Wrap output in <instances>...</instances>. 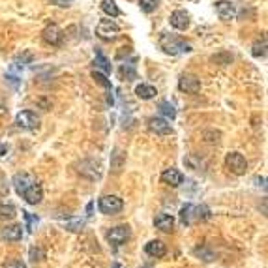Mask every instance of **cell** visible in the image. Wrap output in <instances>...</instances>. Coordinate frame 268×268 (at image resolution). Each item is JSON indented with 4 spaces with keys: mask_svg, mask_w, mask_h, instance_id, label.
Listing matches in <instances>:
<instances>
[{
    "mask_svg": "<svg viewBox=\"0 0 268 268\" xmlns=\"http://www.w3.org/2000/svg\"><path fill=\"white\" fill-rule=\"evenodd\" d=\"M159 45L161 49L167 53V55H180V53H189L191 51V45L188 42H184L182 38L174 36V34H169V32H161L159 36Z\"/></svg>",
    "mask_w": 268,
    "mask_h": 268,
    "instance_id": "6da1fadb",
    "label": "cell"
},
{
    "mask_svg": "<svg viewBox=\"0 0 268 268\" xmlns=\"http://www.w3.org/2000/svg\"><path fill=\"white\" fill-rule=\"evenodd\" d=\"M96 34H98L99 40H103V42H111L114 40L118 34H120V29H118V25L111 21V19H103V21H99L98 27H96Z\"/></svg>",
    "mask_w": 268,
    "mask_h": 268,
    "instance_id": "7a4b0ae2",
    "label": "cell"
},
{
    "mask_svg": "<svg viewBox=\"0 0 268 268\" xmlns=\"http://www.w3.org/2000/svg\"><path fill=\"white\" fill-rule=\"evenodd\" d=\"M225 163L227 167H229V171L233 174H236V176L244 174L246 169H248V161H246V158L240 154V152H229L225 158Z\"/></svg>",
    "mask_w": 268,
    "mask_h": 268,
    "instance_id": "3957f363",
    "label": "cell"
},
{
    "mask_svg": "<svg viewBox=\"0 0 268 268\" xmlns=\"http://www.w3.org/2000/svg\"><path fill=\"white\" fill-rule=\"evenodd\" d=\"M124 208V203L122 199L116 197V195H105V197L99 199V210L101 214H107V216H113Z\"/></svg>",
    "mask_w": 268,
    "mask_h": 268,
    "instance_id": "277c9868",
    "label": "cell"
},
{
    "mask_svg": "<svg viewBox=\"0 0 268 268\" xmlns=\"http://www.w3.org/2000/svg\"><path fill=\"white\" fill-rule=\"evenodd\" d=\"M131 236V231H129V227L127 225H118L111 229L109 233H107V240L113 244V246H122V244H126L127 240Z\"/></svg>",
    "mask_w": 268,
    "mask_h": 268,
    "instance_id": "5b68a950",
    "label": "cell"
},
{
    "mask_svg": "<svg viewBox=\"0 0 268 268\" xmlns=\"http://www.w3.org/2000/svg\"><path fill=\"white\" fill-rule=\"evenodd\" d=\"M15 122H17V126L21 127V129H27V131H32V129H36V127L40 126V118L36 116V113H32V111L19 113L17 118H15Z\"/></svg>",
    "mask_w": 268,
    "mask_h": 268,
    "instance_id": "8992f818",
    "label": "cell"
},
{
    "mask_svg": "<svg viewBox=\"0 0 268 268\" xmlns=\"http://www.w3.org/2000/svg\"><path fill=\"white\" fill-rule=\"evenodd\" d=\"M178 88L186 92V94H197L201 90V81H199L195 75H189V73H184L178 79Z\"/></svg>",
    "mask_w": 268,
    "mask_h": 268,
    "instance_id": "52a82bcc",
    "label": "cell"
},
{
    "mask_svg": "<svg viewBox=\"0 0 268 268\" xmlns=\"http://www.w3.org/2000/svg\"><path fill=\"white\" fill-rule=\"evenodd\" d=\"M21 195L27 199V203H30V205H38V203H42V199H43L42 186H40V184H38V180H36V182L30 184L29 188H27V189H25Z\"/></svg>",
    "mask_w": 268,
    "mask_h": 268,
    "instance_id": "ba28073f",
    "label": "cell"
},
{
    "mask_svg": "<svg viewBox=\"0 0 268 268\" xmlns=\"http://www.w3.org/2000/svg\"><path fill=\"white\" fill-rule=\"evenodd\" d=\"M169 23L173 29L176 30H186L189 27V15L186 14L184 10H176V12H173L169 17Z\"/></svg>",
    "mask_w": 268,
    "mask_h": 268,
    "instance_id": "9c48e42d",
    "label": "cell"
},
{
    "mask_svg": "<svg viewBox=\"0 0 268 268\" xmlns=\"http://www.w3.org/2000/svg\"><path fill=\"white\" fill-rule=\"evenodd\" d=\"M148 129L152 131V133H156V135H169L171 131V124L165 120V118H150L148 120Z\"/></svg>",
    "mask_w": 268,
    "mask_h": 268,
    "instance_id": "30bf717a",
    "label": "cell"
},
{
    "mask_svg": "<svg viewBox=\"0 0 268 268\" xmlns=\"http://www.w3.org/2000/svg\"><path fill=\"white\" fill-rule=\"evenodd\" d=\"M216 12L220 15V19H223V21H231V19H235V15H236V10H235L233 2H229V0H220V2H216Z\"/></svg>",
    "mask_w": 268,
    "mask_h": 268,
    "instance_id": "8fae6325",
    "label": "cell"
},
{
    "mask_svg": "<svg viewBox=\"0 0 268 268\" xmlns=\"http://www.w3.org/2000/svg\"><path fill=\"white\" fill-rule=\"evenodd\" d=\"M32 182H36V178H34L32 174H29V173H19V174H15L14 176V188L19 195H21Z\"/></svg>",
    "mask_w": 268,
    "mask_h": 268,
    "instance_id": "7c38bea8",
    "label": "cell"
},
{
    "mask_svg": "<svg viewBox=\"0 0 268 268\" xmlns=\"http://www.w3.org/2000/svg\"><path fill=\"white\" fill-rule=\"evenodd\" d=\"M43 42L49 43V45H60L62 42V32L58 29L57 25H49L47 29L43 30Z\"/></svg>",
    "mask_w": 268,
    "mask_h": 268,
    "instance_id": "4fadbf2b",
    "label": "cell"
},
{
    "mask_svg": "<svg viewBox=\"0 0 268 268\" xmlns=\"http://www.w3.org/2000/svg\"><path fill=\"white\" fill-rule=\"evenodd\" d=\"M161 180H163L165 184H169V186H173V188H178V186L184 182V176H182L180 171L165 169L163 173H161Z\"/></svg>",
    "mask_w": 268,
    "mask_h": 268,
    "instance_id": "5bb4252c",
    "label": "cell"
},
{
    "mask_svg": "<svg viewBox=\"0 0 268 268\" xmlns=\"http://www.w3.org/2000/svg\"><path fill=\"white\" fill-rule=\"evenodd\" d=\"M144 250H146V253L150 257H156V259H159V257H163L167 253V248H165V244L161 240H150Z\"/></svg>",
    "mask_w": 268,
    "mask_h": 268,
    "instance_id": "9a60e30c",
    "label": "cell"
},
{
    "mask_svg": "<svg viewBox=\"0 0 268 268\" xmlns=\"http://www.w3.org/2000/svg\"><path fill=\"white\" fill-rule=\"evenodd\" d=\"M180 220L184 225H191L193 221H197V206L193 205H184L180 210Z\"/></svg>",
    "mask_w": 268,
    "mask_h": 268,
    "instance_id": "2e32d148",
    "label": "cell"
},
{
    "mask_svg": "<svg viewBox=\"0 0 268 268\" xmlns=\"http://www.w3.org/2000/svg\"><path fill=\"white\" fill-rule=\"evenodd\" d=\"M154 225L158 227L159 231L171 233V231H173V227H174V218L169 216V214H159V216H156Z\"/></svg>",
    "mask_w": 268,
    "mask_h": 268,
    "instance_id": "e0dca14e",
    "label": "cell"
},
{
    "mask_svg": "<svg viewBox=\"0 0 268 268\" xmlns=\"http://www.w3.org/2000/svg\"><path fill=\"white\" fill-rule=\"evenodd\" d=\"M124 163H126V154H124L120 148H116L113 154H111V171H113L114 174L120 173Z\"/></svg>",
    "mask_w": 268,
    "mask_h": 268,
    "instance_id": "ac0fdd59",
    "label": "cell"
},
{
    "mask_svg": "<svg viewBox=\"0 0 268 268\" xmlns=\"http://www.w3.org/2000/svg\"><path fill=\"white\" fill-rule=\"evenodd\" d=\"M2 236L6 240H10V242H17L23 236V229H21V225H8L2 231Z\"/></svg>",
    "mask_w": 268,
    "mask_h": 268,
    "instance_id": "d6986e66",
    "label": "cell"
},
{
    "mask_svg": "<svg viewBox=\"0 0 268 268\" xmlns=\"http://www.w3.org/2000/svg\"><path fill=\"white\" fill-rule=\"evenodd\" d=\"M135 94H137V98L141 99H152L158 92H156V88L152 85H137L135 86Z\"/></svg>",
    "mask_w": 268,
    "mask_h": 268,
    "instance_id": "ffe728a7",
    "label": "cell"
},
{
    "mask_svg": "<svg viewBox=\"0 0 268 268\" xmlns=\"http://www.w3.org/2000/svg\"><path fill=\"white\" fill-rule=\"evenodd\" d=\"M101 10L109 17H118L120 15V10H118V6H116L114 0H101Z\"/></svg>",
    "mask_w": 268,
    "mask_h": 268,
    "instance_id": "44dd1931",
    "label": "cell"
},
{
    "mask_svg": "<svg viewBox=\"0 0 268 268\" xmlns=\"http://www.w3.org/2000/svg\"><path fill=\"white\" fill-rule=\"evenodd\" d=\"M92 79L98 83V85H101L103 88H107L109 92L113 90V85H111V81L107 79V73H101V71H98V70H94L92 71Z\"/></svg>",
    "mask_w": 268,
    "mask_h": 268,
    "instance_id": "7402d4cb",
    "label": "cell"
},
{
    "mask_svg": "<svg viewBox=\"0 0 268 268\" xmlns=\"http://www.w3.org/2000/svg\"><path fill=\"white\" fill-rule=\"evenodd\" d=\"M15 218V206L14 205H0V221H8Z\"/></svg>",
    "mask_w": 268,
    "mask_h": 268,
    "instance_id": "603a6c76",
    "label": "cell"
},
{
    "mask_svg": "<svg viewBox=\"0 0 268 268\" xmlns=\"http://www.w3.org/2000/svg\"><path fill=\"white\" fill-rule=\"evenodd\" d=\"M94 64H96V68H99L103 73H111V62L103 57L101 53H96V60H94Z\"/></svg>",
    "mask_w": 268,
    "mask_h": 268,
    "instance_id": "cb8c5ba5",
    "label": "cell"
},
{
    "mask_svg": "<svg viewBox=\"0 0 268 268\" xmlns=\"http://www.w3.org/2000/svg\"><path fill=\"white\" fill-rule=\"evenodd\" d=\"M252 55H253V57H267V38H263L261 42L253 43Z\"/></svg>",
    "mask_w": 268,
    "mask_h": 268,
    "instance_id": "d4e9b609",
    "label": "cell"
},
{
    "mask_svg": "<svg viewBox=\"0 0 268 268\" xmlns=\"http://www.w3.org/2000/svg\"><path fill=\"white\" fill-rule=\"evenodd\" d=\"M159 113L163 114V116H167V118H171V120H173V118L176 116V109H174V107L171 105L169 101H161V103H159Z\"/></svg>",
    "mask_w": 268,
    "mask_h": 268,
    "instance_id": "484cf974",
    "label": "cell"
},
{
    "mask_svg": "<svg viewBox=\"0 0 268 268\" xmlns=\"http://www.w3.org/2000/svg\"><path fill=\"white\" fill-rule=\"evenodd\" d=\"M139 8L144 14H152L158 8V0H139Z\"/></svg>",
    "mask_w": 268,
    "mask_h": 268,
    "instance_id": "4316f807",
    "label": "cell"
},
{
    "mask_svg": "<svg viewBox=\"0 0 268 268\" xmlns=\"http://www.w3.org/2000/svg\"><path fill=\"white\" fill-rule=\"evenodd\" d=\"M23 216H25V220H27V227H29V231H34L36 225H38V216H32L30 212H23Z\"/></svg>",
    "mask_w": 268,
    "mask_h": 268,
    "instance_id": "83f0119b",
    "label": "cell"
},
{
    "mask_svg": "<svg viewBox=\"0 0 268 268\" xmlns=\"http://www.w3.org/2000/svg\"><path fill=\"white\" fill-rule=\"evenodd\" d=\"M210 218V210H208V206L206 205H201L197 208V221L199 220H208Z\"/></svg>",
    "mask_w": 268,
    "mask_h": 268,
    "instance_id": "f1b7e54d",
    "label": "cell"
},
{
    "mask_svg": "<svg viewBox=\"0 0 268 268\" xmlns=\"http://www.w3.org/2000/svg\"><path fill=\"white\" fill-rule=\"evenodd\" d=\"M42 257H43V253H42V250H38V248H32L30 250V259L36 263V261H42Z\"/></svg>",
    "mask_w": 268,
    "mask_h": 268,
    "instance_id": "f546056e",
    "label": "cell"
},
{
    "mask_svg": "<svg viewBox=\"0 0 268 268\" xmlns=\"http://www.w3.org/2000/svg\"><path fill=\"white\" fill-rule=\"evenodd\" d=\"M4 268H27L25 267V263H21V261H10V263H6Z\"/></svg>",
    "mask_w": 268,
    "mask_h": 268,
    "instance_id": "4dcf8cb0",
    "label": "cell"
},
{
    "mask_svg": "<svg viewBox=\"0 0 268 268\" xmlns=\"http://www.w3.org/2000/svg\"><path fill=\"white\" fill-rule=\"evenodd\" d=\"M83 225H85V221H83V220H77V221L70 223V231H81Z\"/></svg>",
    "mask_w": 268,
    "mask_h": 268,
    "instance_id": "1f68e13d",
    "label": "cell"
},
{
    "mask_svg": "<svg viewBox=\"0 0 268 268\" xmlns=\"http://www.w3.org/2000/svg\"><path fill=\"white\" fill-rule=\"evenodd\" d=\"M223 58H225V60H223V64H229V62H231V57H229V55H223ZM212 60H214V62H218V60H221V57H214Z\"/></svg>",
    "mask_w": 268,
    "mask_h": 268,
    "instance_id": "d6a6232c",
    "label": "cell"
},
{
    "mask_svg": "<svg viewBox=\"0 0 268 268\" xmlns=\"http://www.w3.org/2000/svg\"><path fill=\"white\" fill-rule=\"evenodd\" d=\"M55 4H58V6H70L71 0H53Z\"/></svg>",
    "mask_w": 268,
    "mask_h": 268,
    "instance_id": "836d02e7",
    "label": "cell"
},
{
    "mask_svg": "<svg viewBox=\"0 0 268 268\" xmlns=\"http://www.w3.org/2000/svg\"><path fill=\"white\" fill-rule=\"evenodd\" d=\"M6 152H8V146L6 144H0V156H4Z\"/></svg>",
    "mask_w": 268,
    "mask_h": 268,
    "instance_id": "e575fe53",
    "label": "cell"
},
{
    "mask_svg": "<svg viewBox=\"0 0 268 268\" xmlns=\"http://www.w3.org/2000/svg\"><path fill=\"white\" fill-rule=\"evenodd\" d=\"M144 268H148V267H144Z\"/></svg>",
    "mask_w": 268,
    "mask_h": 268,
    "instance_id": "d590c367",
    "label": "cell"
}]
</instances>
